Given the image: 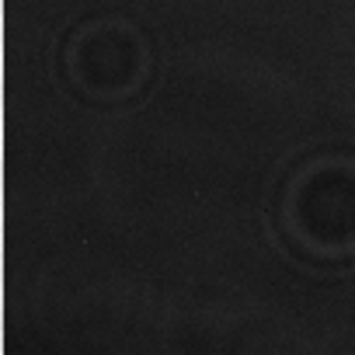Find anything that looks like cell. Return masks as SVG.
Masks as SVG:
<instances>
[{"label": "cell", "instance_id": "obj_2", "mask_svg": "<svg viewBox=\"0 0 355 355\" xmlns=\"http://www.w3.org/2000/svg\"><path fill=\"white\" fill-rule=\"evenodd\" d=\"M70 84L101 105L139 94L150 77V46L143 32L122 18H101L84 25L67 46Z\"/></svg>", "mask_w": 355, "mask_h": 355}, {"label": "cell", "instance_id": "obj_1", "mask_svg": "<svg viewBox=\"0 0 355 355\" xmlns=\"http://www.w3.org/2000/svg\"><path fill=\"white\" fill-rule=\"evenodd\" d=\"M282 227L289 241L313 258H345L355 251V160H306L286 185Z\"/></svg>", "mask_w": 355, "mask_h": 355}]
</instances>
